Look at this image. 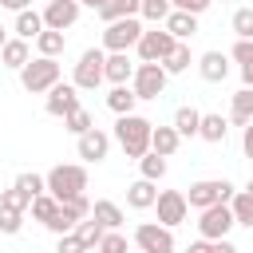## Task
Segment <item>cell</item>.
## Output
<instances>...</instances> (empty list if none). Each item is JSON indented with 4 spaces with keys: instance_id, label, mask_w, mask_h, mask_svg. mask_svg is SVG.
<instances>
[{
    "instance_id": "9f6ffc18",
    "label": "cell",
    "mask_w": 253,
    "mask_h": 253,
    "mask_svg": "<svg viewBox=\"0 0 253 253\" xmlns=\"http://www.w3.org/2000/svg\"><path fill=\"white\" fill-rule=\"evenodd\" d=\"M138 253H142V249H138Z\"/></svg>"
},
{
    "instance_id": "c3c4849f",
    "label": "cell",
    "mask_w": 253,
    "mask_h": 253,
    "mask_svg": "<svg viewBox=\"0 0 253 253\" xmlns=\"http://www.w3.org/2000/svg\"><path fill=\"white\" fill-rule=\"evenodd\" d=\"M186 253H210V241H206V237H198V241H190V245H186Z\"/></svg>"
},
{
    "instance_id": "ee69618b",
    "label": "cell",
    "mask_w": 253,
    "mask_h": 253,
    "mask_svg": "<svg viewBox=\"0 0 253 253\" xmlns=\"http://www.w3.org/2000/svg\"><path fill=\"white\" fill-rule=\"evenodd\" d=\"M210 4H213V0H170L174 12H190V16H202Z\"/></svg>"
},
{
    "instance_id": "db71d44e",
    "label": "cell",
    "mask_w": 253,
    "mask_h": 253,
    "mask_svg": "<svg viewBox=\"0 0 253 253\" xmlns=\"http://www.w3.org/2000/svg\"><path fill=\"white\" fill-rule=\"evenodd\" d=\"M79 4H91V0H79Z\"/></svg>"
},
{
    "instance_id": "7c38bea8",
    "label": "cell",
    "mask_w": 253,
    "mask_h": 253,
    "mask_svg": "<svg viewBox=\"0 0 253 253\" xmlns=\"http://www.w3.org/2000/svg\"><path fill=\"white\" fill-rule=\"evenodd\" d=\"M43 111L55 115V119H67L71 111H79V87L75 83H55L43 99Z\"/></svg>"
},
{
    "instance_id": "cb8c5ba5",
    "label": "cell",
    "mask_w": 253,
    "mask_h": 253,
    "mask_svg": "<svg viewBox=\"0 0 253 253\" xmlns=\"http://www.w3.org/2000/svg\"><path fill=\"white\" fill-rule=\"evenodd\" d=\"M91 217H95L103 229H119V225L126 221V217H123V210H119L115 202H107V198H99V202L91 206Z\"/></svg>"
},
{
    "instance_id": "7dc6e473",
    "label": "cell",
    "mask_w": 253,
    "mask_h": 253,
    "mask_svg": "<svg viewBox=\"0 0 253 253\" xmlns=\"http://www.w3.org/2000/svg\"><path fill=\"white\" fill-rule=\"evenodd\" d=\"M241 150H245V158H253V123H249L245 134H241Z\"/></svg>"
},
{
    "instance_id": "9c48e42d",
    "label": "cell",
    "mask_w": 253,
    "mask_h": 253,
    "mask_svg": "<svg viewBox=\"0 0 253 253\" xmlns=\"http://www.w3.org/2000/svg\"><path fill=\"white\" fill-rule=\"evenodd\" d=\"M154 210H158V225L174 229V225H182V221H186V213H190V202H186V194H182V190H158V202H154Z\"/></svg>"
},
{
    "instance_id": "5b68a950",
    "label": "cell",
    "mask_w": 253,
    "mask_h": 253,
    "mask_svg": "<svg viewBox=\"0 0 253 253\" xmlns=\"http://www.w3.org/2000/svg\"><path fill=\"white\" fill-rule=\"evenodd\" d=\"M142 32H146V28L138 24V16L115 20V24H107V28H103V47H107V51H126V47H138Z\"/></svg>"
},
{
    "instance_id": "f6af8a7d",
    "label": "cell",
    "mask_w": 253,
    "mask_h": 253,
    "mask_svg": "<svg viewBox=\"0 0 253 253\" xmlns=\"http://www.w3.org/2000/svg\"><path fill=\"white\" fill-rule=\"evenodd\" d=\"M47 229H51L55 237H63V233H75V221H71V217H67L63 210H59V213H55V217L47 221Z\"/></svg>"
},
{
    "instance_id": "5bb4252c",
    "label": "cell",
    "mask_w": 253,
    "mask_h": 253,
    "mask_svg": "<svg viewBox=\"0 0 253 253\" xmlns=\"http://www.w3.org/2000/svg\"><path fill=\"white\" fill-rule=\"evenodd\" d=\"M79 0H47V8H43V24L51 28V32H63V28H71L75 20H79Z\"/></svg>"
},
{
    "instance_id": "277c9868",
    "label": "cell",
    "mask_w": 253,
    "mask_h": 253,
    "mask_svg": "<svg viewBox=\"0 0 253 253\" xmlns=\"http://www.w3.org/2000/svg\"><path fill=\"white\" fill-rule=\"evenodd\" d=\"M233 194H237V190H233L225 178H202V182H194V186H190L186 202H190V206L202 213V210H210V206H221V202L229 206V202H233Z\"/></svg>"
},
{
    "instance_id": "e575fe53",
    "label": "cell",
    "mask_w": 253,
    "mask_h": 253,
    "mask_svg": "<svg viewBox=\"0 0 253 253\" xmlns=\"http://www.w3.org/2000/svg\"><path fill=\"white\" fill-rule=\"evenodd\" d=\"M0 210H16V213H24V210H32V198L24 194V190H0Z\"/></svg>"
},
{
    "instance_id": "4fadbf2b",
    "label": "cell",
    "mask_w": 253,
    "mask_h": 253,
    "mask_svg": "<svg viewBox=\"0 0 253 253\" xmlns=\"http://www.w3.org/2000/svg\"><path fill=\"white\" fill-rule=\"evenodd\" d=\"M75 150H79V158H83V162H103V158H107V150H111V134H107V130H99V126H91L87 134H79V138H75Z\"/></svg>"
},
{
    "instance_id": "7bdbcfd3",
    "label": "cell",
    "mask_w": 253,
    "mask_h": 253,
    "mask_svg": "<svg viewBox=\"0 0 253 253\" xmlns=\"http://www.w3.org/2000/svg\"><path fill=\"white\" fill-rule=\"evenodd\" d=\"M229 55H233V59H237L241 67H253V40H237Z\"/></svg>"
},
{
    "instance_id": "f1b7e54d",
    "label": "cell",
    "mask_w": 253,
    "mask_h": 253,
    "mask_svg": "<svg viewBox=\"0 0 253 253\" xmlns=\"http://www.w3.org/2000/svg\"><path fill=\"white\" fill-rule=\"evenodd\" d=\"M225 119L221 115H202V126H198V138H206V142H225Z\"/></svg>"
},
{
    "instance_id": "7a4b0ae2",
    "label": "cell",
    "mask_w": 253,
    "mask_h": 253,
    "mask_svg": "<svg viewBox=\"0 0 253 253\" xmlns=\"http://www.w3.org/2000/svg\"><path fill=\"white\" fill-rule=\"evenodd\" d=\"M20 83L28 95H47L55 83H63V67L59 59H47V55H36L24 71H20Z\"/></svg>"
},
{
    "instance_id": "603a6c76",
    "label": "cell",
    "mask_w": 253,
    "mask_h": 253,
    "mask_svg": "<svg viewBox=\"0 0 253 253\" xmlns=\"http://www.w3.org/2000/svg\"><path fill=\"white\" fill-rule=\"evenodd\" d=\"M134 103H138V95H134V87H111L107 91V107L115 111V115H134Z\"/></svg>"
},
{
    "instance_id": "44dd1931",
    "label": "cell",
    "mask_w": 253,
    "mask_h": 253,
    "mask_svg": "<svg viewBox=\"0 0 253 253\" xmlns=\"http://www.w3.org/2000/svg\"><path fill=\"white\" fill-rule=\"evenodd\" d=\"M229 119H233L237 126H249V123H253V87H241V91L233 95V103H229Z\"/></svg>"
},
{
    "instance_id": "f546056e",
    "label": "cell",
    "mask_w": 253,
    "mask_h": 253,
    "mask_svg": "<svg viewBox=\"0 0 253 253\" xmlns=\"http://www.w3.org/2000/svg\"><path fill=\"white\" fill-rule=\"evenodd\" d=\"M75 237H79L87 249H99V241L107 237V229H103L95 217H87V221H79V225H75Z\"/></svg>"
},
{
    "instance_id": "6da1fadb",
    "label": "cell",
    "mask_w": 253,
    "mask_h": 253,
    "mask_svg": "<svg viewBox=\"0 0 253 253\" xmlns=\"http://www.w3.org/2000/svg\"><path fill=\"white\" fill-rule=\"evenodd\" d=\"M150 130H154L150 119H142V115H119L115 142L123 146L126 158H142V154H150Z\"/></svg>"
},
{
    "instance_id": "f5cc1de1",
    "label": "cell",
    "mask_w": 253,
    "mask_h": 253,
    "mask_svg": "<svg viewBox=\"0 0 253 253\" xmlns=\"http://www.w3.org/2000/svg\"><path fill=\"white\" fill-rule=\"evenodd\" d=\"M245 194H253V178H249V186H245Z\"/></svg>"
},
{
    "instance_id": "8fae6325",
    "label": "cell",
    "mask_w": 253,
    "mask_h": 253,
    "mask_svg": "<svg viewBox=\"0 0 253 253\" xmlns=\"http://www.w3.org/2000/svg\"><path fill=\"white\" fill-rule=\"evenodd\" d=\"M134 245L142 253H174V233L166 225H158V221H142L134 229Z\"/></svg>"
},
{
    "instance_id": "681fc988",
    "label": "cell",
    "mask_w": 253,
    "mask_h": 253,
    "mask_svg": "<svg viewBox=\"0 0 253 253\" xmlns=\"http://www.w3.org/2000/svg\"><path fill=\"white\" fill-rule=\"evenodd\" d=\"M0 4H4V8H12V12H28V4H32V0H0Z\"/></svg>"
},
{
    "instance_id": "ac0fdd59",
    "label": "cell",
    "mask_w": 253,
    "mask_h": 253,
    "mask_svg": "<svg viewBox=\"0 0 253 253\" xmlns=\"http://www.w3.org/2000/svg\"><path fill=\"white\" fill-rule=\"evenodd\" d=\"M162 28H166V32H170V36H174L178 43H186V40H190V36L198 32V16H190V12H170Z\"/></svg>"
},
{
    "instance_id": "4dcf8cb0",
    "label": "cell",
    "mask_w": 253,
    "mask_h": 253,
    "mask_svg": "<svg viewBox=\"0 0 253 253\" xmlns=\"http://www.w3.org/2000/svg\"><path fill=\"white\" fill-rule=\"evenodd\" d=\"M229 210H233V221L237 225H249L253 229V194H233V202H229Z\"/></svg>"
},
{
    "instance_id": "4316f807",
    "label": "cell",
    "mask_w": 253,
    "mask_h": 253,
    "mask_svg": "<svg viewBox=\"0 0 253 253\" xmlns=\"http://www.w3.org/2000/svg\"><path fill=\"white\" fill-rule=\"evenodd\" d=\"M36 47H40V55L55 59V55L67 47V36H63V32H51V28H43V32H40V40H36Z\"/></svg>"
},
{
    "instance_id": "ab89813d",
    "label": "cell",
    "mask_w": 253,
    "mask_h": 253,
    "mask_svg": "<svg viewBox=\"0 0 253 253\" xmlns=\"http://www.w3.org/2000/svg\"><path fill=\"white\" fill-rule=\"evenodd\" d=\"M99 253H130V241L119 229H107V237L99 241Z\"/></svg>"
},
{
    "instance_id": "8992f818",
    "label": "cell",
    "mask_w": 253,
    "mask_h": 253,
    "mask_svg": "<svg viewBox=\"0 0 253 253\" xmlns=\"http://www.w3.org/2000/svg\"><path fill=\"white\" fill-rule=\"evenodd\" d=\"M103 63H107V55H103L99 47H87V51L79 55V63H75V79H71V83H75L79 91H95V87L107 79V75H103Z\"/></svg>"
},
{
    "instance_id": "f35d334b",
    "label": "cell",
    "mask_w": 253,
    "mask_h": 253,
    "mask_svg": "<svg viewBox=\"0 0 253 253\" xmlns=\"http://www.w3.org/2000/svg\"><path fill=\"white\" fill-rule=\"evenodd\" d=\"M233 32H237V40H253V8L233 12Z\"/></svg>"
},
{
    "instance_id": "1f68e13d",
    "label": "cell",
    "mask_w": 253,
    "mask_h": 253,
    "mask_svg": "<svg viewBox=\"0 0 253 253\" xmlns=\"http://www.w3.org/2000/svg\"><path fill=\"white\" fill-rule=\"evenodd\" d=\"M59 210L79 225V221H87L91 217V202H87V194H75V198H67V202H59Z\"/></svg>"
},
{
    "instance_id": "8d00e7d4",
    "label": "cell",
    "mask_w": 253,
    "mask_h": 253,
    "mask_svg": "<svg viewBox=\"0 0 253 253\" xmlns=\"http://www.w3.org/2000/svg\"><path fill=\"white\" fill-rule=\"evenodd\" d=\"M16 190H24L28 198H40V194H47V178H40V174H20V178H16Z\"/></svg>"
},
{
    "instance_id": "9a60e30c",
    "label": "cell",
    "mask_w": 253,
    "mask_h": 253,
    "mask_svg": "<svg viewBox=\"0 0 253 253\" xmlns=\"http://www.w3.org/2000/svg\"><path fill=\"white\" fill-rule=\"evenodd\" d=\"M103 75H107V83L123 87V83H130V79H134V63L126 59V51H111V55H107V63H103Z\"/></svg>"
},
{
    "instance_id": "484cf974",
    "label": "cell",
    "mask_w": 253,
    "mask_h": 253,
    "mask_svg": "<svg viewBox=\"0 0 253 253\" xmlns=\"http://www.w3.org/2000/svg\"><path fill=\"white\" fill-rule=\"evenodd\" d=\"M138 12H142V0H111L99 16L107 24H115V20H126V16H138Z\"/></svg>"
},
{
    "instance_id": "83f0119b",
    "label": "cell",
    "mask_w": 253,
    "mask_h": 253,
    "mask_svg": "<svg viewBox=\"0 0 253 253\" xmlns=\"http://www.w3.org/2000/svg\"><path fill=\"white\" fill-rule=\"evenodd\" d=\"M190 63H194V55H190V43H178L166 59H162V67H166V75H182V71H190Z\"/></svg>"
},
{
    "instance_id": "d590c367",
    "label": "cell",
    "mask_w": 253,
    "mask_h": 253,
    "mask_svg": "<svg viewBox=\"0 0 253 253\" xmlns=\"http://www.w3.org/2000/svg\"><path fill=\"white\" fill-rule=\"evenodd\" d=\"M91 126H95V123H91V111H83V107H79V111H71V115L63 119V130H71L75 138H79V134H87Z\"/></svg>"
},
{
    "instance_id": "60d3db41",
    "label": "cell",
    "mask_w": 253,
    "mask_h": 253,
    "mask_svg": "<svg viewBox=\"0 0 253 253\" xmlns=\"http://www.w3.org/2000/svg\"><path fill=\"white\" fill-rule=\"evenodd\" d=\"M20 229H24V213L0 210V233H20Z\"/></svg>"
},
{
    "instance_id": "7402d4cb",
    "label": "cell",
    "mask_w": 253,
    "mask_h": 253,
    "mask_svg": "<svg viewBox=\"0 0 253 253\" xmlns=\"http://www.w3.org/2000/svg\"><path fill=\"white\" fill-rule=\"evenodd\" d=\"M47 24H43V12H16V36L20 40H40V32H43Z\"/></svg>"
},
{
    "instance_id": "e0dca14e",
    "label": "cell",
    "mask_w": 253,
    "mask_h": 253,
    "mask_svg": "<svg viewBox=\"0 0 253 253\" xmlns=\"http://www.w3.org/2000/svg\"><path fill=\"white\" fill-rule=\"evenodd\" d=\"M154 202H158V190H154V182L138 178V182H130V186H126V206H130V210H150Z\"/></svg>"
},
{
    "instance_id": "11a10c76",
    "label": "cell",
    "mask_w": 253,
    "mask_h": 253,
    "mask_svg": "<svg viewBox=\"0 0 253 253\" xmlns=\"http://www.w3.org/2000/svg\"><path fill=\"white\" fill-rule=\"evenodd\" d=\"M91 253H99V249H91Z\"/></svg>"
},
{
    "instance_id": "3957f363",
    "label": "cell",
    "mask_w": 253,
    "mask_h": 253,
    "mask_svg": "<svg viewBox=\"0 0 253 253\" xmlns=\"http://www.w3.org/2000/svg\"><path fill=\"white\" fill-rule=\"evenodd\" d=\"M43 178H47V194H51L55 202H67V198H75V194L87 190V170L75 166V162H59V166H51Z\"/></svg>"
},
{
    "instance_id": "52a82bcc",
    "label": "cell",
    "mask_w": 253,
    "mask_h": 253,
    "mask_svg": "<svg viewBox=\"0 0 253 253\" xmlns=\"http://www.w3.org/2000/svg\"><path fill=\"white\" fill-rule=\"evenodd\" d=\"M166 67L162 63H138L134 67V79H130V87H134V95L138 99H158L162 91H166Z\"/></svg>"
},
{
    "instance_id": "2e32d148",
    "label": "cell",
    "mask_w": 253,
    "mask_h": 253,
    "mask_svg": "<svg viewBox=\"0 0 253 253\" xmlns=\"http://www.w3.org/2000/svg\"><path fill=\"white\" fill-rule=\"evenodd\" d=\"M198 71H202L206 83H221V79L229 75V55H221V51H206V55L198 59Z\"/></svg>"
},
{
    "instance_id": "d6a6232c",
    "label": "cell",
    "mask_w": 253,
    "mask_h": 253,
    "mask_svg": "<svg viewBox=\"0 0 253 253\" xmlns=\"http://www.w3.org/2000/svg\"><path fill=\"white\" fill-rule=\"evenodd\" d=\"M138 170H142V178H146V182H158V178L166 174V158L150 150V154H142V158H138Z\"/></svg>"
},
{
    "instance_id": "836d02e7",
    "label": "cell",
    "mask_w": 253,
    "mask_h": 253,
    "mask_svg": "<svg viewBox=\"0 0 253 253\" xmlns=\"http://www.w3.org/2000/svg\"><path fill=\"white\" fill-rule=\"evenodd\" d=\"M55 213H59V202H55L51 194H40V198H32V217H36V221H43V225H47Z\"/></svg>"
},
{
    "instance_id": "f907efd6",
    "label": "cell",
    "mask_w": 253,
    "mask_h": 253,
    "mask_svg": "<svg viewBox=\"0 0 253 253\" xmlns=\"http://www.w3.org/2000/svg\"><path fill=\"white\" fill-rule=\"evenodd\" d=\"M241 79H245V87H253V67H241Z\"/></svg>"
},
{
    "instance_id": "b9f144b4",
    "label": "cell",
    "mask_w": 253,
    "mask_h": 253,
    "mask_svg": "<svg viewBox=\"0 0 253 253\" xmlns=\"http://www.w3.org/2000/svg\"><path fill=\"white\" fill-rule=\"evenodd\" d=\"M55 253H91V249H87V245H83L75 233H63V237L55 241Z\"/></svg>"
},
{
    "instance_id": "ba28073f",
    "label": "cell",
    "mask_w": 253,
    "mask_h": 253,
    "mask_svg": "<svg viewBox=\"0 0 253 253\" xmlns=\"http://www.w3.org/2000/svg\"><path fill=\"white\" fill-rule=\"evenodd\" d=\"M174 47H178V40H174L166 28H150V32H142V40H138V59H142V63H162Z\"/></svg>"
},
{
    "instance_id": "30bf717a",
    "label": "cell",
    "mask_w": 253,
    "mask_h": 253,
    "mask_svg": "<svg viewBox=\"0 0 253 253\" xmlns=\"http://www.w3.org/2000/svg\"><path fill=\"white\" fill-rule=\"evenodd\" d=\"M233 225H237V221H233V210H229L225 202H221V206L202 210V217H198V233H202L206 241H221Z\"/></svg>"
},
{
    "instance_id": "bcb514c9",
    "label": "cell",
    "mask_w": 253,
    "mask_h": 253,
    "mask_svg": "<svg viewBox=\"0 0 253 253\" xmlns=\"http://www.w3.org/2000/svg\"><path fill=\"white\" fill-rule=\"evenodd\" d=\"M210 253H237V245L221 237V241H210Z\"/></svg>"
},
{
    "instance_id": "d4e9b609",
    "label": "cell",
    "mask_w": 253,
    "mask_h": 253,
    "mask_svg": "<svg viewBox=\"0 0 253 253\" xmlns=\"http://www.w3.org/2000/svg\"><path fill=\"white\" fill-rule=\"evenodd\" d=\"M198 126H202V111H194V107H178V111H174V130H178L182 138H194Z\"/></svg>"
},
{
    "instance_id": "816d5d0a",
    "label": "cell",
    "mask_w": 253,
    "mask_h": 253,
    "mask_svg": "<svg viewBox=\"0 0 253 253\" xmlns=\"http://www.w3.org/2000/svg\"><path fill=\"white\" fill-rule=\"evenodd\" d=\"M4 43H8V32H4V28H0V51H4Z\"/></svg>"
},
{
    "instance_id": "d6986e66",
    "label": "cell",
    "mask_w": 253,
    "mask_h": 253,
    "mask_svg": "<svg viewBox=\"0 0 253 253\" xmlns=\"http://www.w3.org/2000/svg\"><path fill=\"white\" fill-rule=\"evenodd\" d=\"M0 59H4V67H16V71H24L28 63H32V51H28V40H8L4 43V51H0Z\"/></svg>"
},
{
    "instance_id": "74e56055",
    "label": "cell",
    "mask_w": 253,
    "mask_h": 253,
    "mask_svg": "<svg viewBox=\"0 0 253 253\" xmlns=\"http://www.w3.org/2000/svg\"><path fill=\"white\" fill-rule=\"evenodd\" d=\"M170 12H174L170 0H142V12H138V16H146V20H154V24H166Z\"/></svg>"
},
{
    "instance_id": "ffe728a7",
    "label": "cell",
    "mask_w": 253,
    "mask_h": 253,
    "mask_svg": "<svg viewBox=\"0 0 253 253\" xmlns=\"http://www.w3.org/2000/svg\"><path fill=\"white\" fill-rule=\"evenodd\" d=\"M178 142H182V134H178L174 126H154V130H150V150L162 154V158H170V154L178 150Z\"/></svg>"
}]
</instances>
